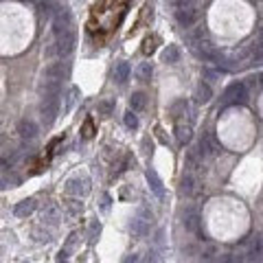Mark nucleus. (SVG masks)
<instances>
[{"label":"nucleus","mask_w":263,"mask_h":263,"mask_svg":"<svg viewBox=\"0 0 263 263\" xmlns=\"http://www.w3.org/2000/svg\"><path fill=\"white\" fill-rule=\"evenodd\" d=\"M64 191L68 193V196H72V198L88 196V193H90V178H88V176H72V178L66 180Z\"/></svg>","instance_id":"nucleus-1"},{"label":"nucleus","mask_w":263,"mask_h":263,"mask_svg":"<svg viewBox=\"0 0 263 263\" xmlns=\"http://www.w3.org/2000/svg\"><path fill=\"white\" fill-rule=\"evenodd\" d=\"M42 108H40V114H42V123L50 125L57 118V112H60V96L50 94V96H42Z\"/></svg>","instance_id":"nucleus-2"},{"label":"nucleus","mask_w":263,"mask_h":263,"mask_svg":"<svg viewBox=\"0 0 263 263\" xmlns=\"http://www.w3.org/2000/svg\"><path fill=\"white\" fill-rule=\"evenodd\" d=\"M246 96H248V88H246V84L235 82V84H230V86L226 88L224 104H226V106H230V104H244Z\"/></svg>","instance_id":"nucleus-3"},{"label":"nucleus","mask_w":263,"mask_h":263,"mask_svg":"<svg viewBox=\"0 0 263 263\" xmlns=\"http://www.w3.org/2000/svg\"><path fill=\"white\" fill-rule=\"evenodd\" d=\"M55 46H57V57H66L72 53V48H75V31L72 28H68V31L60 33L55 40Z\"/></svg>","instance_id":"nucleus-4"},{"label":"nucleus","mask_w":263,"mask_h":263,"mask_svg":"<svg viewBox=\"0 0 263 263\" xmlns=\"http://www.w3.org/2000/svg\"><path fill=\"white\" fill-rule=\"evenodd\" d=\"M220 150H222V145L217 142V138L210 132H206V134L200 138V142H198V152H200V156H217L220 154Z\"/></svg>","instance_id":"nucleus-5"},{"label":"nucleus","mask_w":263,"mask_h":263,"mask_svg":"<svg viewBox=\"0 0 263 263\" xmlns=\"http://www.w3.org/2000/svg\"><path fill=\"white\" fill-rule=\"evenodd\" d=\"M70 28V14H68L66 7H55V20H53V31L55 36L64 33Z\"/></svg>","instance_id":"nucleus-6"},{"label":"nucleus","mask_w":263,"mask_h":263,"mask_svg":"<svg viewBox=\"0 0 263 263\" xmlns=\"http://www.w3.org/2000/svg\"><path fill=\"white\" fill-rule=\"evenodd\" d=\"M200 18V14H198V9L196 7H186V9H176V20H178V24L182 28H188V26H193L198 22Z\"/></svg>","instance_id":"nucleus-7"},{"label":"nucleus","mask_w":263,"mask_h":263,"mask_svg":"<svg viewBox=\"0 0 263 263\" xmlns=\"http://www.w3.org/2000/svg\"><path fill=\"white\" fill-rule=\"evenodd\" d=\"M193 136V121L191 118H186V121H182V118L178 116L176 118V138H178V142H188Z\"/></svg>","instance_id":"nucleus-8"},{"label":"nucleus","mask_w":263,"mask_h":263,"mask_svg":"<svg viewBox=\"0 0 263 263\" xmlns=\"http://www.w3.org/2000/svg\"><path fill=\"white\" fill-rule=\"evenodd\" d=\"M68 75V68L62 64V62H55V64H48L46 70H44V79H55V82H64V77Z\"/></svg>","instance_id":"nucleus-9"},{"label":"nucleus","mask_w":263,"mask_h":263,"mask_svg":"<svg viewBox=\"0 0 263 263\" xmlns=\"http://www.w3.org/2000/svg\"><path fill=\"white\" fill-rule=\"evenodd\" d=\"M36 208H38V202H36V200H33V198H26V200H22V202L16 204L14 213H16V217H28V215L36 213Z\"/></svg>","instance_id":"nucleus-10"},{"label":"nucleus","mask_w":263,"mask_h":263,"mask_svg":"<svg viewBox=\"0 0 263 263\" xmlns=\"http://www.w3.org/2000/svg\"><path fill=\"white\" fill-rule=\"evenodd\" d=\"M18 132H20V136H22L24 140H33V138L38 136L40 130H38V125L33 123L31 118H22V121L18 123Z\"/></svg>","instance_id":"nucleus-11"},{"label":"nucleus","mask_w":263,"mask_h":263,"mask_svg":"<svg viewBox=\"0 0 263 263\" xmlns=\"http://www.w3.org/2000/svg\"><path fill=\"white\" fill-rule=\"evenodd\" d=\"M184 226H186V230H191V232H202V226H200V215H198V210H186V215H184Z\"/></svg>","instance_id":"nucleus-12"},{"label":"nucleus","mask_w":263,"mask_h":263,"mask_svg":"<svg viewBox=\"0 0 263 263\" xmlns=\"http://www.w3.org/2000/svg\"><path fill=\"white\" fill-rule=\"evenodd\" d=\"M132 75V68L128 62H118L116 66H114V79H116V84H125Z\"/></svg>","instance_id":"nucleus-13"},{"label":"nucleus","mask_w":263,"mask_h":263,"mask_svg":"<svg viewBox=\"0 0 263 263\" xmlns=\"http://www.w3.org/2000/svg\"><path fill=\"white\" fill-rule=\"evenodd\" d=\"M147 108V94L145 92H134L130 96V110L132 112H142Z\"/></svg>","instance_id":"nucleus-14"},{"label":"nucleus","mask_w":263,"mask_h":263,"mask_svg":"<svg viewBox=\"0 0 263 263\" xmlns=\"http://www.w3.org/2000/svg\"><path fill=\"white\" fill-rule=\"evenodd\" d=\"M210 99H213V90H210V86L208 84H200L198 90H196V101L204 106V104H208Z\"/></svg>","instance_id":"nucleus-15"},{"label":"nucleus","mask_w":263,"mask_h":263,"mask_svg":"<svg viewBox=\"0 0 263 263\" xmlns=\"http://www.w3.org/2000/svg\"><path fill=\"white\" fill-rule=\"evenodd\" d=\"M147 182H150L152 191L156 193L158 198H162V196H164V191H162V182H160V178L156 176V171H154V169H147Z\"/></svg>","instance_id":"nucleus-16"},{"label":"nucleus","mask_w":263,"mask_h":263,"mask_svg":"<svg viewBox=\"0 0 263 263\" xmlns=\"http://www.w3.org/2000/svg\"><path fill=\"white\" fill-rule=\"evenodd\" d=\"M178 60H180V48L176 46V44H169V46L162 50V62L164 64H176Z\"/></svg>","instance_id":"nucleus-17"},{"label":"nucleus","mask_w":263,"mask_h":263,"mask_svg":"<svg viewBox=\"0 0 263 263\" xmlns=\"http://www.w3.org/2000/svg\"><path fill=\"white\" fill-rule=\"evenodd\" d=\"M147 232H150V224H147V220H138V217H136V220L132 222V235H134V237H145Z\"/></svg>","instance_id":"nucleus-18"},{"label":"nucleus","mask_w":263,"mask_h":263,"mask_svg":"<svg viewBox=\"0 0 263 263\" xmlns=\"http://www.w3.org/2000/svg\"><path fill=\"white\" fill-rule=\"evenodd\" d=\"M152 75H154V66L150 62H142V64L136 68V79H138V82H150Z\"/></svg>","instance_id":"nucleus-19"},{"label":"nucleus","mask_w":263,"mask_h":263,"mask_svg":"<svg viewBox=\"0 0 263 263\" xmlns=\"http://www.w3.org/2000/svg\"><path fill=\"white\" fill-rule=\"evenodd\" d=\"M180 191L184 193V196H191L193 191H196V180H193V176L191 174H186V176H182V182H180Z\"/></svg>","instance_id":"nucleus-20"},{"label":"nucleus","mask_w":263,"mask_h":263,"mask_svg":"<svg viewBox=\"0 0 263 263\" xmlns=\"http://www.w3.org/2000/svg\"><path fill=\"white\" fill-rule=\"evenodd\" d=\"M99 114H104V116H110V114L114 112V99H104L99 101Z\"/></svg>","instance_id":"nucleus-21"},{"label":"nucleus","mask_w":263,"mask_h":263,"mask_svg":"<svg viewBox=\"0 0 263 263\" xmlns=\"http://www.w3.org/2000/svg\"><path fill=\"white\" fill-rule=\"evenodd\" d=\"M217 263H242V254H237V252L217 254Z\"/></svg>","instance_id":"nucleus-22"},{"label":"nucleus","mask_w":263,"mask_h":263,"mask_svg":"<svg viewBox=\"0 0 263 263\" xmlns=\"http://www.w3.org/2000/svg\"><path fill=\"white\" fill-rule=\"evenodd\" d=\"M200 160H202V156H200V152H198V150H188V152H186V164H188L191 169H196V167H198Z\"/></svg>","instance_id":"nucleus-23"},{"label":"nucleus","mask_w":263,"mask_h":263,"mask_svg":"<svg viewBox=\"0 0 263 263\" xmlns=\"http://www.w3.org/2000/svg\"><path fill=\"white\" fill-rule=\"evenodd\" d=\"M156 42H158V38H156V36L145 38V42H142V53H145V55H152L154 50H156Z\"/></svg>","instance_id":"nucleus-24"},{"label":"nucleus","mask_w":263,"mask_h":263,"mask_svg":"<svg viewBox=\"0 0 263 263\" xmlns=\"http://www.w3.org/2000/svg\"><path fill=\"white\" fill-rule=\"evenodd\" d=\"M16 160H18V152H9V154H4L2 156V167H14L16 164Z\"/></svg>","instance_id":"nucleus-25"},{"label":"nucleus","mask_w":263,"mask_h":263,"mask_svg":"<svg viewBox=\"0 0 263 263\" xmlns=\"http://www.w3.org/2000/svg\"><path fill=\"white\" fill-rule=\"evenodd\" d=\"M125 125H128L130 130H136V128H138V116H136V114L132 112V110L125 114Z\"/></svg>","instance_id":"nucleus-26"},{"label":"nucleus","mask_w":263,"mask_h":263,"mask_svg":"<svg viewBox=\"0 0 263 263\" xmlns=\"http://www.w3.org/2000/svg\"><path fill=\"white\" fill-rule=\"evenodd\" d=\"M77 96H79V88H70V94H68V101H66V112L72 110V104L77 101Z\"/></svg>","instance_id":"nucleus-27"},{"label":"nucleus","mask_w":263,"mask_h":263,"mask_svg":"<svg viewBox=\"0 0 263 263\" xmlns=\"http://www.w3.org/2000/svg\"><path fill=\"white\" fill-rule=\"evenodd\" d=\"M92 134H94V128H92V121L88 118V121L84 123V128H82V136L84 138H92Z\"/></svg>","instance_id":"nucleus-28"},{"label":"nucleus","mask_w":263,"mask_h":263,"mask_svg":"<svg viewBox=\"0 0 263 263\" xmlns=\"http://www.w3.org/2000/svg\"><path fill=\"white\" fill-rule=\"evenodd\" d=\"M213 256H217V250H215V246H208V248L202 252V259H204V261H210Z\"/></svg>","instance_id":"nucleus-29"},{"label":"nucleus","mask_w":263,"mask_h":263,"mask_svg":"<svg viewBox=\"0 0 263 263\" xmlns=\"http://www.w3.org/2000/svg\"><path fill=\"white\" fill-rule=\"evenodd\" d=\"M55 57H57V46L53 42V44H48V48H46V60H55Z\"/></svg>","instance_id":"nucleus-30"},{"label":"nucleus","mask_w":263,"mask_h":263,"mask_svg":"<svg viewBox=\"0 0 263 263\" xmlns=\"http://www.w3.org/2000/svg\"><path fill=\"white\" fill-rule=\"evenodd\" d=\"M60 263H62V261H60Z\"/></svg>","instance_id":"nucleus-31"}]
</instances>
